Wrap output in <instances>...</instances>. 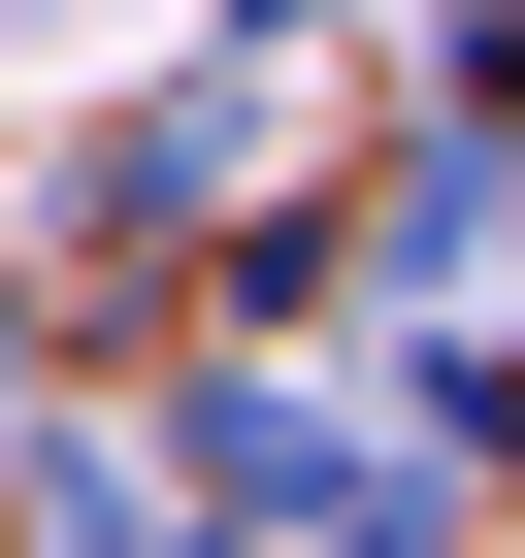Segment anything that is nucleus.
Segmentation results:
<instances>
[{
	"label": "nucleus",
	"mask_w": 525,
	"mask_h": 558,
	"mask_svg": "<svg viewBox=\"0 0 525 558\" xmlns=\"http://www.w3.org/2000/svg\"><path fill=\"white\" fill-rule=\"evenodd\" d=\"M0 34H34V0H0Z\"/></svg>",
	"instance_id": "f257e3e1"
}]
</instances>
